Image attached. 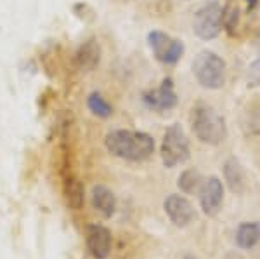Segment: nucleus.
Returning <instances> with one entry per match:
<instances>
[{
  "instance_id": "nucleus-1",
  "label": "nucleus",
  "mask_w": 260,
  "mask_h": 259,
  "mask_svg": "<svg viewBox=\"0 0 260 259\" xmlns=\"http://www.w3.org/2000/svg\"><path fill=\"white\" fill-rule=\"evenodd\" d=\"M108 152L115 157L130 162H142L154 153V139L148 132L128 131V129H116L108 132L104 137Z\"/></svg>"
},
{
  "instance_id": "nucleus-2",
  "label": "nucleus",
  "mask_w": 260,
  "mask_h": 259,
  "mask_svg": "<svg viewBox=\"0 0 260 259\" xmlns=\"http://www.w3.org/2000/svg\"><path fill=\"white\" fill-rule=\"evenodd\" d=\"M192 132L201 143L220 145L228 137L225 119L215 108L208 104H198L192 110Z\"/></svg>"
},
{
  "instance_id": "nucleus-3",
  "label": "nucleus",
  "mask_w": 260,
  "mask_h": 259,
  "mask_svg": "<svg viewBox=\"0 0 260 259\" xmlns=\"http://www.w3.org/2000/svg\"><path fill=\"white\" fill-rule=\"evenodd\" d=\"M192 75L205 89H220L225 82V63L219 54L201 51L192 61Z\"/></svg>"
},
{
  "instance_id": "nucleus-4",
  "label": "nucleus",
  "mask_w": 260,
  "mask_h": 259,
  "mask_svg": "<svg viewBox=\"0 0 260 259\" xmlns=\"http://www.w3.org/2000/svg\"><path fill=\"white\" fill-rule=\"evenodd\" d=\"M160 153L163 165L169 167V169H174V167L189 160V139H187L186 132L179 124H172L165 131Z\"/></svg>"
},
{
  "instance_id": "nucleus-5",
  "label": "nucleus",
  "mask_w": 260,
  "mask_h": 259,
  "mask_svg": "<svg viewBox=\"0 0 260 259\" xmlns=\"http://www.w3.org/2000/svg\"><path fill=\"white\" fill-rule=\"evenodd\" d=\"M222 7L217 2L205 4L192 18V32L201 40H212L222 32Z\"/></svg>"
},
{
  "instance_id": "nucleus-6",
  "label": "nucleus",
  "mask_w": 260,
  "mask_h": 259,
  "mask_svg": "<svg viewBox=\"0 0 260 259\" xmlns=\"http://www.w3.org/2000/svg\"><path fill=\"white\" fill-rule=\"evenodd\" d=\"M148 44L153 56L163 65H175L184 54V44L172 35L160 30H154L148 35Z\"/></svg>"
},
{
  "instance_id": "nucleus-7",
  "label": "nucleus",
  "mask_w": 260,
  "mask_h": 259,
  "mask_svg": "<svg viewBox=\"0 0 260 259\" xmlns=\"http://www.w3.org/2000/svg\"><path fill=\"white\" fill-rule=\"evenodd\" d=\"M142 101L148 108L154 111H169L172 108L177 106V94H175V89H174V80L170 77L163 78L160 87L156 89H151V91H146L142 94Z\"/></svg>"
},
{
  "instance_id": "nucleus-8",
  "label": "nucleus",
  "mask_w": 260,
  "mask_h": 259,
  "mask_svg": "<svg viewBox=\"0 0 260 259\" xmlns=\"http://www.w3.org/2000/svg\"><path fill=\"white\" fill-rule=\"evenodd\" d=\"M198 197H200L201 211L207 216H217L222 207V200H224V186H222V181L217 176L203 179V183H201L198 190Z\"/></svg>"
},
{
  "instance_id": "nucleus-9",
  "label": "nucleus",
  "mask_w": 260,
  "mask_h": 259,
  "mask_svg": "<svg viewBox=\"0 0 260 259\" xmlns=\"http://www.w3.org/2000/svg\"><path fill=\"white\" fill-rule=\"evenodd\" d=\"M163 209H165V214L169 216V219L179 228L187 226L196 218L192 204L182 195H169L163 202Z\"/></svg>"
},
{
  "instance_id": "nucleus-10",
  "label": "nucleus",
  "mask_w": 260,
  "mask_h": 259,
  "mask_svg": "<svg viewBox=\"0 0 260 259\" xmlns=\"http://www.w3.org/2000/svg\"><path fill=\"white\" fill-rule=\"evenodd\" d=\"M111 232L103 224H90L87 228V249L95 259H108L111 254Z\"/></svg>"
},
{
  "instance_id": "nucleus-11",
  "label": "nucleus",
  "mask_w": 260,
  "mask_h": 259,
  "mask_svg": "<svg viewBox=\"0 0 260 259\" xmlns=\"http://www.w3.org/2000/svg\"><path fill=\"white\" fill-rule=\"evenodd\" d=\"M257 7V0H228L222 9V26L231 35H234L245 14H250Z\"/></svg>"
},
{
  "instance_id": "nucleus-12",
  "label": "nucleus",
  "mask_w": 260,
  "mask_h": 259,
  "mask_svg": "<svg viewBox=\"0 0 260 259\" xmlns=\"http://www.w3.org/2000/svg\"><path fill=\"white\" fill-rule=\"evenodd\" d=\"M101 63V45L95 39H89L75 52V65L80 72H92Z\"/></svg>"
},
{
  "instance_id": "nucleus-13",
  "label": "nucleus",
  "mask_w": 260,
  "mask_h": 259,
  "mask_svg": "<svg viewBox=\"0 0 260 259\" xmlns=\"http://www.w3.org/2000/svg\"><path fill=\"white\" fill-rule=\"evenodd\" d=\"M92 207L99 212L103 218H111L116 211V197L115 193L104 185H95L90 193Z\"/></svg>"
},
{
  "instance_id": "nucleus-14",
  "label": "nucleus",
  "mask_w": 260,
  "mask_h": 259,
  "mask_svg": "<svg viewBox=\"0 0 260 259\" xmlns=\"http://www.w3.org/2000/svg\"><path fill=\"white\" fill-rule=\"evenodd\" d=\"M224 178L228 181L231 191L234 193H243L246 188V174L236 158H229L224 164Z\"/></svg>"
},
{
  "instance_id": "nucleus-15",
  "label": "nucleus",
  "mask_w": 260,
  "mask_h": 259,
  "mask_svg": "<svg viewBox=\"0 0 260 259\" xmlns=\"http://www.w3.org/2000/svg\"><path fill=\"white\" fill-rule=\"evenodd\" d=\"M236 244L241 249H251L260 244V223L258 221H248L241 223L236 232Z\"/></svg>"
},
{
  "instance_id": "nucleus-16",
  "label": "nucleus",
  "mask_w": 260,
  "mask_h": 259,
  "mask_svg": "<svg viewBox=\"0 0 260 259\" xmlns=\"http://www.w3.org/2000/svg\"><path fill=\"white\" fill-rule=\"evenodd\" d=\"M64 195H66V202L71 209L78 211L83 207V200H85V193H83V186L78 179L70 178L64 183Z\"/></svg>"
},
{
  "instance_id": "nucleus-17",
  "label": "nucleus",
  "mask_w": 260,
  "mask_h": 259,
  "mask_svg": "<svg viewBox=\"0 0 260 259\" xmlns=\"http://www.w3.org/2000/svg\"><path fill=\"white\" fill-rule=\"evenodd\" d=\"M201 183H203V178H201L200 170L196 169H186L182 174L179 176L177 186L180 188L182 193H194V191L200 190Z\"/></svg>"
},
{
  "instance_id": "nucleus-18",
  "label": "nucleus",
  "mask_w": 260,
  "mask_h": 259,
  "mask_svg": "<svg viewBox=\"0 0 260 259\" xmlns=\"http://www.w3.org/2000/svg\"><path fill=\"white\" fill-rule=\"evenodd\" d=\"M87 106H89V110L95 117H99V119H110L113 115V106L106 101V98L101 93H92L89 98H87Z\"/></svg>"
},
{
  "instance_id": "nucleus-19",
  "label": "nucleus",
  "mask_w": 260,
  "mask_h": 259,
  "mask_svg": "<svg viewBox=\"0 0 260 259\" xmlns=\"http://www.w3.org/2000/svg\"><path fill=\"white\" fill-rule=\"evenodd\" d=\"M246 85H248L250 89L260 87V57L251 63L248 72H246Z\"/></svg>"
},
{
  "instance_id": "nucleus-20",
  "label": "nucleus",
  "mask_w": 260,
  "mask_h": 259,
  "mask_svg": "<svg viewBox=\"0 0 260 259\" xmlns=\"http://www.w3.org/2000/svg\"><path fill=\"white\" fill-rule=\"evenodd\" d=\"M246 131H248L250 134L260 136V110L255 111V113H251L248 122H246Z\"/></svg>"
},
{
  "instance_id": "nucleus-21",
  "label": "nucleus",
  "mask_w": 260,
  "mask_h": 259,
  "mask_svg": "<svg viewBox=\"0 0 260 259\" xmlns=\"http://www.w3.org/2000/svg\"><path fill=\"white\" fill-rule=\"evenodd\" d=\"M184 259H194V257H191V256H186V257H184Z\"/></svg>"
},
{
  "instance_id": "nucleus-22",
  "label": "nucleus",
  "mask_w": 260,
  "mask_h": 259,
  "mask_svg": "<svg viewBox=\"0 0 260 259\" xmlns=\"http://www.w3.org/2000/svg\"><path fill=\"white\" fill-rule=\"evenodd\" d=\"M257 42H260V33H258V37H257Z\"/></svg>"
}]
</instances>
